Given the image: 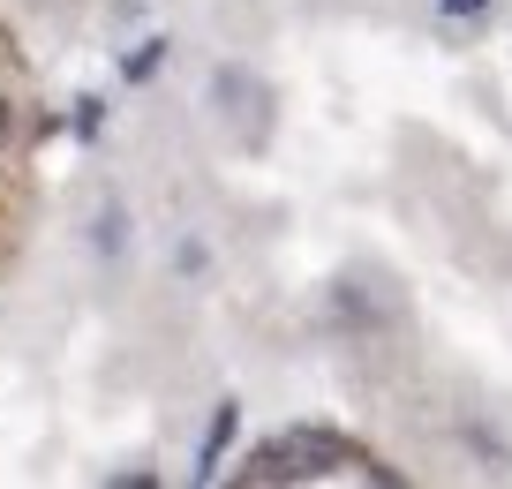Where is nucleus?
<instances>
[{"label": "nucleus", "instance_id": "1", "mask_svg": "<svg viewBox=\"0 0 512 489\" xmlns=\"http://www.w3.org/2000/svg\"><path fill=\"white\" fill-rule=\"evenodd\" d=\"M347 444L339 437H324V429H294V437H279V444H264V452L249 459V482H309V474H332V467H347Z\"/></svg>", "mask_w": 512, "mask_h": 489}, {"label": "nucleus", "instance_id": "3", "mask_svg": "<svg viewBox=\"0 0 512 489\" xmlns=\"http://www.w3.org/2000/svg\"><path fill=\"white\" fill-rule=\"evenodd\" d=\"M0 136H8V98H0Z\"/></svg>", "mask_w": 512, "mask_h": 489}, {"label": "nucleus", "instance_id": "2", "mask_svg": "<svg viewBox=\"0 0 512 489\" xmlns=\"http://www.w3.org/2000/svg\"><path fill=\"white\" fill-rule=\"evenodd\" d=\"M437 8H445V16H460V23H475L482 8H490V0H437Z\"/></svg>", "mask_w": 512, "mask_h": 489}]
</instances>
